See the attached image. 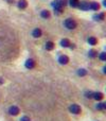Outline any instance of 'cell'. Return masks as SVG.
<instances>
[{"label":"cell","mask_w":106,"mask_h":121,"mask_svg":"<svg viewBox=\"0 0 106 121\" xmlns=\"http://www.w3.org/2000/svg\"><path fill=\"white\" fill-rule=\"evenodd\" d=\"M64 26L67 28L68 30H74L75 28L77 27V23L74 19L72 18H67L66 20L64 21Z\"/></svg>","instance_id":"1"},{"label":"cell","mask_w":106,"mask_h":121,"mask_svg":"<svg viewBox=\"0 0 106 121\" xmlns=\"http://www.w3.org/2000/svg\"><path fill=\"white\" fill-rule=\"evenodd\" d=\"M52 6L55 11V14H62L64 12V6L62 5L59 0H54L52 2Z\"/></svg>","instance_id":"2"},{"label":"cell","mask_w":106,"mask_h":121,"mask_svg":"<svg viewBox=\"0 0 106 121\" xmlns=\"http://www.w3.org/2000/svg\"><path fill=\"white\" fill-rule=\"evenodd\" d=\"M79 9L81 11H84V12L90 11V1L89 0H83V1H80Z\"/></svg>","instance_id":"3"},{"label":"cell","mask_w":106,"mask_h":121,"mask_svg":"<svg viewBox=\"0 0 106 121\" xmlns=\"http://www.w3.org/2000/svg\"><path fill=\"white\" fill-rule=\"evenodd\" d=\"M69 112L71 114H74V115H80L82 113V108L79 104H71L69 106Z\"/></svg>","instance_id":"4"},{"label":"cell","mask_w":106,"mask_h":121,"mask_svg":"<svg viewBox=\"0 0 106 121\" xmlns=\"http://www.w3.org/2000/svg\"><path fill=\"white\" fill-rule=\"evenodd\" d=\"M93 20L96 21H104L106 19V12H99L93 15Z\"/></svg>","instance_id":"5"},{"label":"cell","mask_w":106,"mask_h":121,"mask_svg":"<svg viewBox=\"0 0 106 121\" xmlns=\"http://www.w3.org/2000/svg\"><path fill=\"white\" fill-rule=\"evenodd\" d=\"M101 9V4L97 1H91L90 2V10L94 11V12H99Z\"/></svg>","instance_id":"6"},{"label":"cell","mask_w":106,"mask_h":121,"mask_svg":"<svg viewBox=\"0 0 106 121\" xmlns=\"http://www.w3.org/2000/svg\"><path fill=\"white\" fill-rule=\"evenodd\" d=\"M19 113H20V109L17 106H15V105H13V106H11L10 108H8V114H10L11 116H17Z\"/></svg>","instance_id":"7"},{"label":"cell","mask_w":106,"mask_h":121,"mask_svg":"<svg viewBox=\"0 0 106 121\" xmlns=\"http://www.w3.org/2000/svg\"><path fill=\"white\" fill-rule=\"evenodd\" d=\"M58 63H59L60 65H66L69 63V56H67L66 54H63V55H59L58 56Z\"/></svg>","instance_id":"8"},{"label":"cell","mask_w":106,"mask_h":121,"mask_svg":"<svg viewBox=\"0 0 106 121\" xmlns=\"http://www.w3.org/2000/svg\"><path fill=\"white\" fill-rule=\"evenodd\" d=\"M35 60H32V59H29V60H25V68H28V69H33L34 67H35Z\"/></svg>","instance_id":"9"},{"label":"cell","mask_w":106,"mask_h":121,"mask_svg":"<svg viewBox=\"0 0 106 121\" xmlns=\"http://www.w3.org/2000/svg\"><path fill=\"white\" fill-rule=\"evenodd\" d=\"M103 98H104V95H103L102 92H100V91H96V92H93L92 99H94L96 101L100 102V101H102V100H103Z\"/></svg>","instance_id":"10"},{"label":"cell","mask_w":106,"mask_h":121,"mask_svg":"<svg viewBox=\"0 0 106 121\" xmlns=\"http://www.w3.org/2000/svg\"><path fill=\"white\" fill-rule=\"evenodd\" d=\"M59 45L63 47V48H69L71 45V42L68 39V38H63V39L60 40Z\"/></svg>","instance_id":"11"},{"label":"cell","mask_w":106,"mask_h":121,"mask_svg":"<svg viewBox=\"0 0 106 121\" xmlns=\"http://www.w3.org/2000/svg\"><path fill=\"white\" fill-rule=\"evenodd\" d=\"M17 6H18L20 10H25L28 6V1L27 0H19L18 3H17Z\"/></svg>","instance_id":"12"},{"label":"cell","mask_w":106,"mask_h":121,"mask_svg":"<svg viewBox=\"0 0 106 121\" xmlns=\"http://www.w3.org/2000/svg\"><path fill=\"white\" fill-rule=\"evenodd\" d=\"M87 43L90 45V46H96V45L98 44V38L94 37V36H90V37H88Z\"/></svg>","instance_id":"13"},{"label":"cell","mask_w":106,"mask_h":121,"mask_svg":"<svg viewBox=\"0 0 106 121\" xmlns=\"http://www.w3.org/2000/svg\"><path fill=\"white\" fill-rule=\"evenodd\" d=\"M42 30H40V29H38V28H36V29H34V30H33V32H32V35H33V37H35V38L40 37V36H42Z\"/></svg>","instance_id":"14"},{"label":"cell","mask_w":106,"mask_h":121,"mask_svg":"<svg viewBox=\"0 0 106 121\" xmlns=\"http://www.w3.org/2000/svg\"><path fill=\"white\" fill-rule=\"evenodd\" d=\"M40 16H42V18H45V19H48V18H50L51 14H50V12H49L48 10H42V12H40Z\"/></svg>","instance_id":"15"},{"label":"cell","mask_w":106,"mask_h":121,"mask_svg":"<svg viewBox=\"0 0 106 121\" xmlns=\"http://www.w3.org/2000/svg\"><path fill=\"white\" fill-rule=\"evenodd\" d=\"M68 4L71 8H79L80 1L79 0H68Z\"/></svg>","instance_id":"16"},{"label":"cell","mask_w":106,"mask_h":121,"mask_svg":"<svg viewBox=\"0 0 106 121\" xmlns=\"http://www.w3.org/2000/svg\"><path fill=\"white\" fill-rule=\"evenodd\" d=\"M88 56H89L90 59H96V57L98 56V51L94 50V49L89 50V52H88Z\"/></svg>","instance_id":"17"},{"label":"cell","mask_w":106,"mask_h":121,"mask_svg":"<svg viewBox=\"0 0 106 121\" xmlns=\"http://www.w3.org/2000/svg\"><path fill=\"white\" fill-rule=\"evenodd\" d=\"M45 48H46L48 51L53 50V49H54V43H53V42H47V43H46V46H45Z\"/></svg>","instance_id":"18"},{"label":"cell","mask_w":106,"mask_h":121,"mask_svg":"<svg viewBox=\"0 0 106 121\" xmlns=\"http://www.w3.org/2000/svg\"><path fill=\"white\" fill-rule=\"evenodd\" d=\"M87 70L84 68H80L77 70V75H80V77H85V75H87Z\"/></svg>","instance_id":"19"},{"label":"cell","mask_w":106,"mask_h":121,"mask_svg":"<svg viewBox=\"0 0 106 121\" xmlns=\"http://www.w3.org/2000/svg\"><path fill=\"white\" fill-rule=\"evenodd\" d=\"M98 57L102 62H106V52H101L100 54H98Z\"/></svg>","instance_id":"20"},{"label":"cell","mask_w":106,"mask_h":121,"mask_svg":"<svg viewBox=\"0 0 106 121\" xmlns=\"http://www.w3.org/2000/svg\"><path fill=\"white\" fill-rule=\"evenodd\" d=\"M96 108L98 109V111H100V112H101V111H104V104H103V103L100 101V102H99L98 104H97Z\"/></svg>","instance_id":"21"},{"label":"cell","mask_w":106,"mask_h":121,"mask_svg":"<svg viewBox=\"0 0 106 121\" xmlns=\"http://www.w3.org/2000/svg\"><path fill=\"white\" fill-rule=\"evenodd\" d=\"M92 96H93V92L92 91H86L85 92V97L87 99H92Z\"/></svg>","instance_id":"22"},{"label":"cell","mask_w":106,"mask_h":121,"mask_svg":"<svg viewBox=\"0 0 106 121\" xmlns=\"http://www.w3.org/2000/svg\"><path fill=\"white\" fill-rule=\"evenodd\" d=\"M20 121H30V118L28 116H23V117H21Z\"/></svg>","instance_id":"23"},{"label":"cell","mask_w":106,"mask_h":121,"mask_svg":"<svg viewBox=\"0 0 106 121\" xmlns=\"http://www.w3.org/2000/svg\"><path fill=\"white\" fill-rule=\"evenodd\" d=\"M69 48H71V49H74V48H75V45L71 43V45H70V47H69Z\"/></svg>","instance_id":"24"},{"label":"cell","mask_w":106,"mask_h":121,"mask_svg":"<svg viewBox=\"0 0 106 121\" xmlns=\"http://www.w3.org/2000/svg\"><path fill=\"white\" fill-rule=\"evenodd\" d=\"M3 83H4V80L2 79V78H0V85H2Z\"/></svg>","instance_id":"25"},{"label":"cell","mask_w":106,"mask_h":121,"mask_svg":"<svg viewBox=\"0 0 106 121\" xmlns=\"http://www.w3.org/2000/svg\"><path fill=\"white\" fill-rule=\"evenodd\" d=\"M103 73H104V74H106V65L104 67H103Z\"/></svg>","instance_id":"26"},{"label":"cell","mask_w":106,"mask_h":121,"mask_svg":"<svg viewBox=\"0 0 106 121\" xmlns=\"http://www.w3.org/2000/svg\"><path fill=\"white\" fill-rule=\"evenodd\" d=\"M103 6L106 8V0H103Z\"/></svg>","instance_id":"27"},{"label":"cell","mask_w":106,"mask_h":121,"mask_svg":"<svg viewBox=\"0 0 106 121\" xmlns=\"http://www.w3.org/2000/svg\"><path fill=\"white\" fill-rule=\"evenodd\" d=\"M6 1H8V3H13V1H14V0H6Z\"/></svg>","instance_id":"28"},{"label":"cell","mask_w":106,"mask_h":121,"mask_svg":"<svg viewBox=\"0 0 106 121\" xmlns=\"http://www.w3.org/2000/svg\"><path fill=\"white\" fill-rule=\"evenodd\" d=\"M103 104H104V111H106V101L103 103Z\"/></svg>","instance_id":"29"}]
</instances>
